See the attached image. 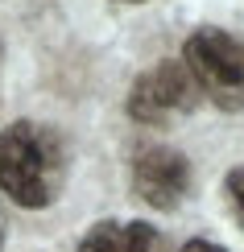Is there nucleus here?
Returning <instances> with one entry per match:
<instances>
[{"label": "nucleus", "mask_w": 244, "mask_h": 252, "mask_svg": "<svg viewBox=\"0 0 244 252\" xmlns=\"http://www.w3.org/2000/svg\"><path fill=\"white\" fill-rule=\"evenodd\" d=\"M67 178L62 141L34 120H17L0 132V190L17 207H50Z\"/></svg>", "instance_id": "1"}, {"label": "nucleus", "mask_w": 244, "mask_h": 252, "mask_svg": "<svg viewBox=\"0 0 244 252\" xmlns=\"http://www.w3.org/2000/svg\"><path fill=\"white\" fill-rule=\"evenodd\" d=\"M182 66L190 70L199 95L224 112H244V41L228 29H195L182 46Z\"/></svg>", "instance_id": "2"}, {"label": "nucleus", "mask_w": 244, "mask_h": 252, "mask_svg": "<svg viewBox=\"0 0 244 252\" xmlns=\"http://www.w3.org/2000/svg\"><path fill=\"white\" fill-rule=\"evenodd\" d=\"M199 99V87L182 62H157L145 70L129 91V116L137 124H170L174 116H186Z\"/></svg>", "instance_id": "3"}, {"label": "nucleus", "mask_w": 244, "mask_h": 252, "mask_svg": "<svg viewBox=\"0 0 244 252\" xmlns=\"http://www.w3.org/2000/svg\"><path fill=\"white\" fill-rule=\"evenodd\" d=\"M133 186L153 211H174L190 190V161L178 149L166 145H145L133 161Z\"/></svg>", "instance_id": "4"}, {"label": "nucleus", "mask_w": 244, "mask_h": 252, "mask_svg": "<svg viewBox=\"0 0 244 252\" xmlns=\"http://www.w3.org/2000/svg\"><path fill=\"white\" fill-rule=\"evenodd\" d=\"M79 252H166V240L157 227L141 223V219H129V223L104 219L83 236Z\"/></svg>", "instance_id": "5"}, {"label": "nucleus", "mask_w": 244, "mask_h": 252, "mask_svg": "<svg viewBox=\"0 0 244 252\" xmlns=\"http://www.w3.org/2000/svg\"><path fill=\"white\" fill-rule=\"evenodd\" d=\"M224 190H228L232 207H236V215H240V223H244V165H236V170L224 178Z\"/></svg>", "instance_id": "6"}, {"label": "nucleus", "mask_w": 244, "mask_h": 252, "mask_svg": "<svg viewBox=\"0 0 244 252\" xmlns=\"http://www.w3.org/2000/svg\"><path fill=\"white\" fill-rule=\"evenodd\" d=\"M182 252H224V248L211 244V240H190V244H182Z\"/></svg>", "instance_id": "7"}, {"label": "nucleus", "mask_w": 244, "mask_h": 252, "mask_svg": "<svg viewBox=\"0 0 244 252\" xmlns=\"http://www.w3.org/2000/svg\"><path fill=\"white\" fill-rule=\"evenodd\" d=\"M0 248H4V215H0Z\"/></svg>", "instance_id": "8"}, {"label": "nucleus", "mask_w": 244, "mask_h": 252, "mask_svg": "<svg viewBox=\"0 0 244 252\" xmlns=\"http://www.w3.org/2000/svg\"><path fill=\"white\" fill-rule=\"evenodd\" d=\"M133 4H137V0H133Z\"/></svg>", "instance_id": "9"}]
</instances>
